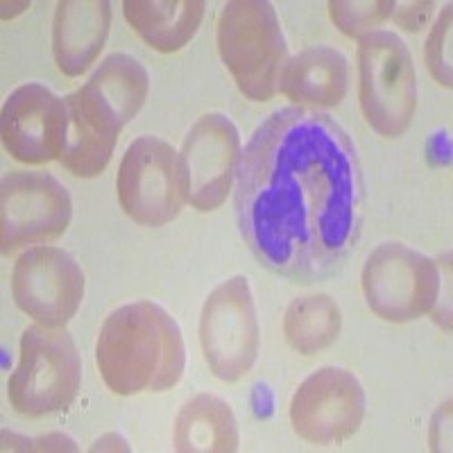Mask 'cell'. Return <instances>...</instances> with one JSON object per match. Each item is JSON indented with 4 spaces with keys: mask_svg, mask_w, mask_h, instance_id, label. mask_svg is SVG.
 Here are the masks:
<instances>
[{
    "mask_svg": "<svg viewBox=\"0 0 453 453\" xmlns=\"http://www.w3.org/2000/svg\"><path fill=\"white\" fill-rule=\"evenodd\" d=\"M236 218L254 257L286 277L338 265L358 238L363 175L331 116L283 107L263 120L236 168Z\"/></svg>",
    "mask_w": 453,
    "mask_h": 453,
    "instance_id": "6da1fadb",
    "label": "cell"
},
{
    "mask_svg": "<svg viewBox=\"0 0 453 453\" xmlns=\"http://www.w3.org/2000/svg\"><path fill=\"white\" fill-rule=\"evenodd\" d=\"M96 361L113 395L168 390L180 383L186 365L180 325L148 299L120 306L100 329Z\"/></svg>",
    "mask_w": 453,
    "mask_h": 453,
    "instance_id": "7a4b0ae2",
    "label": "cell"
},
{
    "mask_svg": "<svg viewBox=\"0 0 453 453\" xmlns=\"http://www.w3.org/2000/svg\"><path fill=\"white\" fill-rule=\"evenodd\" d=\"M218 50L234 82L250 100L274 98L288 64V46L270 3L232 0L218 19Z\"/></svg>",
    "mask_w": 453,
    "mask_h": 453,
    "instance_id": "3957f363",
    "label": "cell"
},
{
    "mask_svg": "<svg viewBox=\"0 0 453 453\" xmlns=\"http://www.w3.org/2000/svg\"><path fill=\"white\" fill-rule=\"evenodd\" d=\"M82 386V361L71 335L62 329L32 325L23 331L21 358L7 381L16 412L43 418L68 411Z\"/></svg>",
    "mask_w": 453,
    "mask_h": 453,
    "instance_id": "277c9868",
    "label": "cell"
},
{
    "mask_svg": "<svg viewBox=\"0 0 453 453\" xmlns=\"http://www.w3.org/2000/svg\"><path fill=\"white\" fill-rule=\"evenodd\" d=\"M358 78L367 125L381 136H402L418 109V73L406 43L388 30L361 36Z\"/></svg>",
    "mask_w": 453,
    "mask_h": 453,
    "instance_id": "5b68a950",
    "label": "cell"
},
{
    "mask_svg": "<svg viewBox=\"0 0 453 453\" xmlns=\"http://www.w3.org/2000/svg\"><path fill=\"white\" fill-rule=\"evenodd\" d=\"M116 191L123 211L136 225L173 222L188 202L180 152L157 136H139L125 150Z\"/></svg>",
    "mask_w": 453,
    "mask_h": 453,
    "instance_id": "8992f818",
    "label": "cell"
},
{
    "mask_svg": "<svg viewBox=\"0 0 453 453\" xmlns=\"http://www.w3.org/2000/svg\"><path fill=\"white\" fill-rule=\"evenodd\" d=\"M200 345L220 381H241L257 363L261 331L248 277L236 274L211 290L202 306Z\"/></svg>",
    "mask_w": 453,
    "mask_h": 453,
    "instance_id": "52a82bcc",
    "label": "cell"
},
{
    "mask_svg": "<svg viewBox=\"0 0 453 453\" xmlns=\"http://www.w3.org/2000/svg\"><path fill=\"white\" fill-rule=\"evenodd\" d=\"M361 283L372 313L395 325L424 318L440 297L438 263L402 242L379 245L363 265Z\"/></svg>",
    "mask_w": 453,
    "mask_h": 453,
    "instance_id": "ba28073f",
    "label": "cell"
},
{
    "mask_svg": "<svg viewBox=\"0 0 453 453\" xmlns=\"http://www.w3.org/2000/svg\"><path fill=\"white\" fill-rule=\"evenodd\" d=\"M66 186L50 173H14L0 191V245L12 257L27 245L57 241L71 225Z\"/></svg>",
    "mask_w": 453,
    "mask_h": 453,
    "instance_id": "9c48e42d",
    "label": "cell"
},
{
    "mask_svg": "<svg viewBox=\"0 0 453 453\" xmlns=\"http://www.w3.org/2000/svg\"><path fill=\"white\" fill-rule=\"evenodd\" d=\"M12 295L16 306L36 325L62 329L82 304L84 273L64 250L30 248L14 263Z\"/></svg>",
    "mask_w": 453,
    "mask_h": 453,
    "instance_id": "30bf717a",
    "label": "cell"
},
{
    "mask_svg": "<svg viewBox=\"0 0 453 453\" xmlns=\"http://www.w3.org/2000/svg\"><path fill=\"white\" fill-rule=\"evenodd\" d=\"M365 418V390L351 372L322 367L299 383L290 402V424L311 444L349 440Z\"/></svg>",
    "mask_w": 453,
    "mask_h": 453,
    "instance_id": "8fae6325",
    "label": "cell"
},
{
    "mask_svg": "<svg viewBox=\"0 0 453 453\" xmlns=\"http://www.w3.org/2000/svg\"><path fill=\"white\" fill-rule=\"evenodd\" d=\"M181 168L186 200L202 213L225 204L236 180L241 159V134L225 113H206L188 129L181 143Z\"/></svg>",
    "mask_w": 453,
    "mask_h": 453,
    "instance_id": "7c38bea8",
    "label": "cell"
},
{
    "mask_svg": "<svg viewBox=\"0 0 453 453\" xmlns=\"http://www.w3.org/2000/svg\"><path fill=\"white\" fill-rule=\"evenodd\" d=\"M64 119V98L43 84H23L14 88L3 104V145L16 161L27 165H43L59 159Z\"/></svg>",
    "mask_w": 453,
    "mask_h": 453,
    "instance_id": "4fadbf2b",
    "label": "cell"
},
{
    "mask_svg": "<svg viewBox=\"0 0 453 453\" xmlns=\"http://www.w3.org/2000/svg\"><path fill=\"white\" fill-rule=\"evenodd\" d=\"M64 136L59 164L75 177H98L111 161L123 120L88 84L64 98Z\"/></svg>",
    "mask_w": 453,
    "mask_h": 453,
    "instance_id": "5bb4252c",
    "label": "cell"
},
{
    "mask_svg": "<svg viewBox=\"0 0 453 453\" xmlns=\"http://www.w3.org/2000/svg\"><path fill=\"white\" fill-rule=\"evenodd\" d=\"M111 27L107 0H62L52 23V52L59 71L80 78L96 64Z\"/></svg>",
    "mask_w": 453,
    "mask_h": 453,
    "instance_id": "9a60e30c",
    "label": "cell"
},
{
    "mask_svg": "<svg viewBox=\"0 0 453 453\" xmlns=\"http://www.w3.org/2000/svg\"><path fill=\"white\" fill-rule=\"evenodd\" d=\"M349 88V64L335 48L315 46L288 59L279 91L293 103L335 107Z\"/></svg>",
    "mask_w": 453,
    "mask_h": 453,
    "instance_id": "2e32d148",
    "label": "cell"
},
{
    "mask_svg": "<svg viewBox=\"0 0 453 453\" xmlns=\"http://www.w3.org/2000/svg\"><path fill=\"white\" fill-rule=\"evenodd\" d=\"M206 5L202 0H125L132 30L159 52H177L197 35Z\"/></svg>",
    "mask_w": 453,
    "mask_h": 453,
    "instance_id": "e0dca14e",
    "label": "cell"
},
{
    "mask_svg": "<svg viewBox=\"0 0 453 453\" xmlns=\"http://www.w3.org/2000/svg\"><path fill=\"white\" fill-rule=\"evenodd\" d=\"M241 435L232 406L216 395H197L175 419V449L181 453H234Z\"/></svg>",
    "mask_w": 453,
    "mask_h": 453,
    "instance_id": "ac0fdd59",
    "label": "cell"
},
{
    "mask_svg": "<svg viewBox=\"0 0 453 453\" xmlns=\"http://www.w3.org/2000/svg\"><path fill=\"white\" fill-rule=\"evenodd\" d=\"M342 313L329 295L297 297L283 315V335L299 354L311 356L326 349L338 340Z\"/></svg>",
    "mask_w": 453,
    "mask_h": 453,
    "instance_id": "d6986e66",
    "label": "cell"
},
{
    "mask_svg": "<svg viewBox=\"0 0 453 453\" xmlns=\"http://www.w3.org/2000/svg\"><path fill=\"white\" fill-rule=\"evenodd\" d=\"M87 84L119 113L125 125L136 119L148 100L150 75L139 59L127 52H113L104 57Z\"/></svg>",
    "mask_w": 453,
    "mask_h": 453,
    "instance_id": "ffe728a7",
    "label": "cell"
},
{
    "mask_svg": "<svg viewBox=\"0 0 453 453\" xmlns=\"http://www.w3.org/2000/svg\"><path fill=\"white\" fill-rule=\"evenodd\" d=\"M395 5L396 3L392 0H354V3L334 0L329 3V14L342 35L361 39L383 26L395 12Z\"/></svg>",
    "mask_w": 453,
    "mask_h": 453,
    "instance_id": "44dd1931",
    "label": "cell"
},
{
    "mask_svg": "<svg viewBox=\"0 0 453 453\" xmlns=\"http://www.w3.org/2000/svg\"><path fill=\"white\" fill-rule=\"evenodd\" d=\"M451 5H447L442 10V14L438 16V21L433 26L431 35L426 39V57L428 71L435 78V82L442 84V87L451 88L453 75H451Z\"/></svg>",
    "mask_w": 453,
    "mask_h": 453,
    "instance_id": "7402d4cb",
    "label": "cell"
},
{
    "mask_svg": "<svg viewBox=\"0 0 453 453\" xmlns=\"http://www.w3.org/2000/svg\"><path fill=\"white\" fill-rule=\"evenodd\" d=\"M431 10L433 3H403V5H395L392 19H395L396 26L403 27V30L418 32L428 23Z\"/></svg>",
    "mask_w": 453,
    "mask_h": 453,
    "instance_id": "603a6c76",
    "label": "cell"
}]
</instances>
